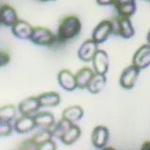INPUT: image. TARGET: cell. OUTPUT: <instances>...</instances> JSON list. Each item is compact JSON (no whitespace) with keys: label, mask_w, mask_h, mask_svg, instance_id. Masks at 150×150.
Here are the masks:
<instances>
[{"label":"cell","mask_w":150,"mask_h":150,"mask_svg":"<svg viewBox=\"0 0 150 150\" xmlns=\"http://www.w3.org/2000/svg\"><path fill=\"white\" fill-rule=\"evenodd\" d=\"M82 29V23L77 16L69 15L60 22L56 38L59 41H67L74 39L80 34Z\"/></svg>","instance_id":"cell-1"},{"label":"cell","mask_w":150,"mask_h":150,"mask_svg":"<svg viewBox=\"0 0 150 150\" xmlns=\"http://www.w3.org/2000/svg\"><path fill=\"white\" fill-rule=\"evenodd\" d=\"M56 36L50 29L43 26L34 27L30 37V40L37 45L40 46H51L56 40Z\"/></svg>","instance_id":"cell-2"},{"label":"cell","mask_w":150,"mask_h":150,"mask_svg":"<svg viewBox=\"0 0 150 150\" xmlns=\"http://www.w3.org/2000/svg\"><path fill=\"white\" fill-rule=\"evenodd\" d=\"M112 34L120 36L123 39H130L134 36V28L129 17L119 16L112 21Z\"/></svg>","instance_id":"cell-3"},{"label":"cell","mask_w":150,"mask_h":150,"mask_svg":"<svg viewBox=\"0 0 150 150\" xmlns=\"http://www.w3.org/2000/svg\"><path fill=\"white\" fill-rule=\"evenodd\" d=\"M140 69L137 68L133 64L129 67L126 68L121 73L119 79L120 86L125 89H131L138 79V75L140 73Z\"/></svg>","instance_id":"cell-4"},{"label":"cell","mask_w":150,"mask_h":150,"mask_svg":"<svg viewBox=\"0 0 150 150\" xmlns=\"http://www.w3.org/2000/svg\"><path fill=\"white\" fill-rule=\"evenodd\" d=\"M112 34V23L111 21L104 20L100 22L95 27L92 33V39L97 43H102L104 42L110 35Z\"/></svg>","instance_id":"cell-5"},{"label":"cell","mask_w":150,"mask_h":150,"mask_svg":"<svg viewBox=\"0 0 150 150\" xmlns=\"http://www.w3.org/2000/svg\"><path fill=\"white\" fill-rule=\"evenodd\" d=\"M98 43L94 40L92 38L90 40H86L80 47L78 51V56L79 58L84 62H89L92 61L94 55L96 54L97 51L98 50Z\"/></svg>","instance_id":"cell-6"},{"label":"cell","mask_w":150,"mask_h":150,"mask_svg":"<svg viewBox=\"0 0 150 150\" xmlns=\"http://www.w3.org/2000/svg\"><path fill=\"white\" fill-rule=\"evenodd\" d=\"M132 64L140 69H144L150 65V44L142 45L133 55Z\"/></svg>","instance_id":"cell-7"},{"label":"cell","mask_w":150,"mask_h":150,"mask_svg":"<svg viewBox=\"0 0 150 150\" xmlns=\"http://www.w3.org/2000/svg\"><path fill=\"white\" fill-rule=\"evenodd\" d=\"M92 64L95 73L106 74L109 69V56L103 50H98L92 59Z\"/></svg>","instance_id":"cell-8"},{"label":"cell","mask_w":150,"mask_h":150,"mask_svg":"<svg viewBox=\"0 0 150 150\" xmlns=\"http://www.w3.org/2000/svg\"><path fill=\"white\" fill-rule=\"evenodd\" d=\"M92 144L97 148H104L109 141V129L105 126H98L92 131Z\"/></svg>","instance_id":"cell-9"},{"label":"cell","mask_w":150,"mask_h":150,"mask_svg":"<svg viewBox=\"0 0 150 150\" xmlns=\"http://www.w3.org/2000/svg\"><path fill=\"white\" fill-rule=\"evenodd\" d=\"M0 21L5 26L12 27L19 21L16 11L9 5H2L0 7Z\"/></svg>","instance_id":"cell-10"},{"label":"cell","mask_w":150,"mask_h":150,"mask_svg":"<svg viewBox=\"0 0 150 150\" xmlns=\"http://www.w3.org/2000/svg\"><path fill=\"white\" fill-rule=\"evenodd\" d=\"M60 86L67 91H73L77 88V83L75 75L68 69H62L57 76Z\"/></svg>","instance_id":"cell-11"},{"label":"cell","mask_w":150,"mask_h":150,"mask_svg":"<svg viewBox=\"0 0 150 150\" xmlns=\"http://www.w3.org/2000/svg\"><path fill=\"white\" fill-rule=\"evenodd\" d=\"M35 127L37 126H36L34 116H31L30 115H23L22 117L16 120L15 124H14V129H15L16 132L23 134L29 132Z\"/></svg>","instance_id":"cell-12"},{"label":"cell","mask_w":150,"mask_h":150,"mask_svg":"<svg viewBox=\"0 0 150 150\" xmlns=\"http://www.w3.org/2000/svg\"><path fill=\"white\" fill-rule=\"evenodd\" d=\"M33 29H34V27H32V25H30V23H28L25 21L19 20L11 27V32L18 39L26 40V39H30Z\"/></svg>","instance_id":"cell-13"},{"label":"cell","mask_w":150,"mask_h":150,"mask_svg":"<svg viewBox=\"0 0 150 150\" xmlns=\"http://www.w3.org/2000/svg\"><path fill=\"white\" fill-rule=\"evenodd\" d=\"M40 104L38 97H31L25 98V100H23V101L19 103L18 110L22 115H28L37 112L40 109Z\"/></svg>","instance_id":"cell-14"},{"label":"cell","mask_w":150,"mask_h":150,"mask_svg":"<svg viewBox=\"0 0 150 150\" xmlns=\"http://www.w3.org/2000/svg\"><path fill=\"white\" fill-rule=\"evenodd\" d=\"M94 74H95V71L92 70L90 68H88V67L82 68L76 74H75L77 88H80V89L87 88L89 83H90L91 79L94 76Z\"/></svg>","instance_id":"cell-15"},{"label":"cell","mask_w":150,"mask_h":150,"mask_svg":"<svg viewBox=\"0 0 150 150\" xmlns=\"http://www.w3.org/2000/svg\"><path fill=\"white\" fill-rule=\"evenodd\" d=\"M36 126L41 129H51L54 125V116L50 112H41L37 114L35 116Z\"/></svg>","instance_id":"cell-16"},{"label":"cell","mask_w":150,"mask_h":150,"mask_svg":"<svg viewBox=\"0 0 150 150\" xmlns=\"http://www.w3.org/2000/svg\"><path fill=\"white\" fill-rule=\"evenodd\" d=\"M106 82H107V79H106L105 74L95 73L87 86L88 91L92 94L100 93L102 89L104 88Z\"/></svg>","instance_id":"cell-17"},{"label":"cell","mask_w":150,"mask_h":150,"mask_svg":"<svg viewBox=\"0 0 150 150\" xmlns=\"http://www.w3.org/2000/svg\"><path fill=\"white\" fill-rule=\"evenodd\" d=\"M40 107L42 106H56L60 102V96L56 92H46L38 96Z\"/></svg>","instance_id":"cell-18"},{"label":"cell","mask_w":150,"mask_h":150,"mask_svg":"<svg viewBox=\"0 0 150 150\" xmlns=\"http://www.w3.org/2000/svg\"><path fill=\"white\" fill-rule=\"evenodd\" d=\"M80 136H81V129L77 125L72 124L71 127L67 130V132L60 138V140L64 144L69 145L76 142L80 138Z\"/></svg>","instance_id":"cell-19"},{"label":"cell","mask_w":150,"mask_h":150,"mask_svg":"<svg viewBox=\"0 0 150 150\" xmlns=\"http://www.w3.org/2000/svg\"><path fill=\"white\" fill-rule=\"evenodd\" d=\"M83 115V110L80 106L74 105L66 108L62 112V117L74 123L75 121L80 120Z\"/></svg>","instance_id":"cell-20"},{"label":"cell","mask_w":150,"mask_h":150,"mask_svg":"<svg viewBox=\"0 0 150 150\" xmlns=\"http://www.w3.org/2000/svg\"><path fill=\"white\" fill-rule=\"evenodd\" d=\"M72 124H73L72 122H70L62 117V119L59 122H57L56 124H54L53 129H51L52 132H53V136L60 139L66 132H67V130L71 127Z\"/></svg>","instance_id":"cell-21"},{"label":"cell","mask_w":150,"mask_h":150,"mask_svg":"<svg viewBox=\"0 0 150 150\" xmlns=\"http://www.w3.org/2000/svg\"><path fill=\"white\" fill-rule=\"evenodd\" d=\"M17 109L14 105H5L0 107V120L11 122L15 118Z\"/></svg>","instance_id":"cell-22"},{"label":"cell","mask_w":150,"mask_h":150,"mask_svg":"<svg viewBox=\"0 0 150 150\" xmlns=\"http://www.w3.org/2000/svg\"><path fill=\"white\" fill-rule=\"evenodd\" d=\"M117 13H118L119 16L122 17H130L131 15H133L136 11V4L135 1L133 2H129V3H126L123 5H120V6L115 8Z\"/></svg>","instance_id":"cell-23"},{"label":"cell","mask_w":150,"mask_h":150,"mask_svg":"<svg viewBox=\"0 0 150 150\" xmlns=\"http://www.w3.org/2000/svg\"><path fill=\"white\" fill-rule=\"evenodd\" d=\"M53 132H52L51 129H43L40 132H38L34 135V137H33V141L35 142V144L38 145V147L41 145L42 144L46 143L47 141L51 140L53 138Z\"/></svg>","instance_id":"cell-24"},{"label":"cell","mask_w":150,"mask_h":150,"mask_svg":"<svg viewBox=\"0 0 150 150\" xmlns=\"http://www.w3.org/2000/svg\"><path fill=\"white\" fill-rule=\"evenodd\" d=\"M12 132V126L11 122L0 120V136H8Z\"/></svg>","instance_id":"cell-25"},{"label":"cell","mask_w":150,"mask_h":150,"mask_svg":"<svg viewBox=\"0 0 150 150\" xmlns=\"http://www.w3.org/2000/svg\"><path fill=\"white\" fill-rule=\"evenodd\" d=\"M11 61V55L7 51H0V68L7 66Z\"/></svg>","instance_id":"cell-26"},{"label":"cell","mask_w":150,"mask_h":150,"mask_svg":"<svg viewBox=\"0 0 150 150\" xmlns=\"http://www.w3.org/2000/svg\"><path fill=\"white\" fill-rule=\"evenodd\" d=\"M21 148L23 149H39L38 145L35 144V142L33 141V139H28L26 141H25L23 143H22Z\"/></svg>","instance_id":"cell-27"},{"label":"cell","mask_w":150,"mask_h":150,"mask_svg":"<svg viewBox=\"0 0 150 150\" xmlns=\"http://www.w3.org/2000/svg\"><path fill=\"white\" fill-rule=\"evenodd\" d=\"M56 148V145L54 144V142L53 140H49L47 141L46 143L42 144L41 145H40L39 146V149H41V150H54Z\"/></svg>","instance_id":"cell-28"},{"label":"cell","mask_w":150,"mask_h":150,"mask_svg":"<svg viewBox=\"0 0 150 150\" xmlns=\"http://www.w3.org/2000/svg\"><path fill=\"white\" fill-rule=\"evenodd\" d=\"M135 0H114V2H112V6L115 8L120 6V5H123V4H126V3H129V2H133Z\"/></svg>","instance_id":"cell-29"},{"label":"cell","mask_w":150,"mask_h":150,"mask_svg":"<svg viewBox=\"0 0 150 150\" xmlns=\"http://www.w3.org/2000/svg\"><path fill=\"white\" fill-rule=\"evenodd\" d=\"M114 0H97V3L100 6H109V5H112Z\"/></svg>","instance_id":"cell-30"},{"label":"cell","mask_w":150,"mask_h":150,"mask_svg":"<svg viewBox=\"0 0 150 150\" xmlns=\"http://www.w3.org/2000/svg\"><path fill=\"white\" fill-rule=\"evenodd\" d=\"M142 149H150V142H145L142 145Z\"/></svg>","instance_id":"cell-31"},{"label":"cell","mask_w":150,"mask_h":150,"mask_svg":"<svg viewBox=\"0 0 150 150\" xmlns=\"http://www.w3.org/2000/svg\"><path fill=\"white\" fill-rule=\"evenodd\" d=\"M147 42H148V44H150V31L148 32V34H147Z\"/></svg>","instance_id":"cell-32"},{"label":"cell","mask_w":150,"mask_h":150,"mask_svg":"<svg viewBox=\"0 0 150 150\" xmlns=\"http://www.w3.org/2000/svg\"><path fill=\"white\" fill-rule=\"evenodd\" d=\"M41 2H48V1H54V0H40Z\"/></svg>","instance_id":"cell-33"},{"label":"cell","mask_w":150,"mask_h":150,"mask_svg":"<svg viewBox=\"0 0 150 150\" xmlns=\"http://www.w3.org/2000/svg\"><path fill=\"white\" fill-rule=\"evenodd\" d=\"M0 25H1V21H0Z\"/></svg>","instance_id":"cell-34"}]
</instances>
